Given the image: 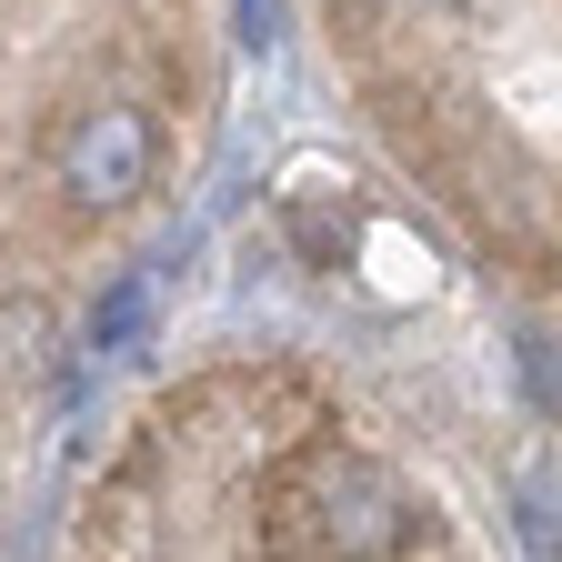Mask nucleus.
Masks as SVG:
<instances>
[{
	"instance_id": "obj_1",
	"label": "nucleus",
	"mask_w": 562,
	"mask_h": 562,
	"mask_svg": "<svg viewBox=\"0 0 562 562\" xmlns=\"http://www.w3.org/2000/svg\"><path fill=\"white\" fill-rule=\"evenodd\" d=\"M271 552L302 562H392L412 542V492L372 462V452H302L261 492Z\"/></svg>"
},
{
	"instance_id": "obj_2",
	"label": "nucleus",
	"mask_w": 562,
	"mask_h": 562,
	"mask_svg": "<svg viewBox=\"0 0 562 562\" xmlns=\"http://www.w3.org/2000/svg\"><path fill=\"white\" fill-rule=\"evenodd\" d=\"M161 171V131L140 101H91L81 121L60 131V191L81 211H131Z\"/></svg>"
},
{
	"instance_id": "obj_3",
	"label": "nucleus",
	"mask_w": 562,
	"mask_h": 562,
	"mask_svg": "<svg viewBox=\"0 0 562 562\" xmlns=\"http://www.w3.org/2000/svg\"><path fill=\"white\" fill-rule=\"evenodd\" d=\"M140 322H151V271H121V281H111V302L91 312V351H121Z\"/></svg>"
},
{
	"instance_id": "obj_4",
	"label": "nucleus",
	"mask_w": 562,
	"mask_h": 562,
	"mask_svg": "<svg viewBox=\"0 0 562 562\" xmlns=\"http://www.w3.org/2000/svg\"><path fill=\"white\" fill-rule=\"evenodd\" d=\"M292 241H302V261H341V241H351V222H341V211H322V201H292Z\"/></svg>"
},
{
	"instance_id": "obj_5",
	"label": "nucleus",
	"mask_w": 562,
	"mask_h": 562,
	"mask_svg": "<svg viewBox=\"0 0 562 562\" xmlns=\"http://www.w3.org/2000/svg\"><path fill=\"white\" fill-rule=\"evenodd\" d=\"M522 382L542 392V412H562V341L552 331H522Z\"/></svg>"
},
{
	"instance_id": "obj_6",
	"label": "nucleus",
	"mask_w": 562,
	"mask_h": 562,
	"mask_svg": "<svg viewBox=\"0 0 562 562\" xmlns=\"http://www.w3.org/2000/svg\"><path fill=\"white\" fill-rule=\"evenodd\" d=\"M232 21H241L251 50H271V41H281V0H232Z\"/></svg>"
}]
</instances>
